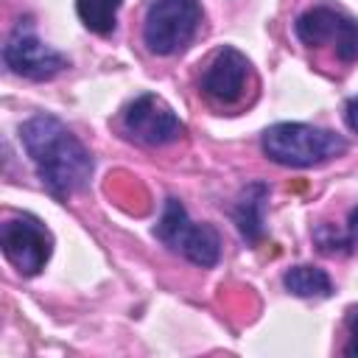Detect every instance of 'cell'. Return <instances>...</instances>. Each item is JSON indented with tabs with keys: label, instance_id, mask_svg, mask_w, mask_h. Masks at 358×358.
<instances>
[{
	"label": "cell",
	"instance_id": "2",
	"mask_svg": "<svg viewBox=\"0 0 358 358\" xmlns=\"http://www.w3.org/2000/svg\"><path fill=\"white\" fill-rule=\"evenodd\" d=\"M260 151L285 168H313L347 151V140L310 123H274L260 134Z\"/></svg>",
	"mask_w": 358,
	"mask_h": 358
},
{
	"label": "cell",
	"instance_id": "7",
	"mask_svg": "<svg viewBox=\"0 0 358 358\" xmlns=\"http://www.w3.org/2000/svg\"><path fill=\"white\" fill-rule=\"evenodd\" d=\"M3 62L14 76L31 78V81H48L67 67V56L45 45L28 22H20L8 34L3 45Z\"/></svg>",
	"mask_w": 358,
	"mask_h": 358
},
{
	"label": "cell",
	"instance_id": "9",
	"mask_svg": "<svg viewBox=\"0 0 358 358\" xmlns=\"http://www.w3.org/2000/svg\"><path fill=\"white\" fill-rule=\"evenodd\" d=\"M249 76H252L249 59L238 48L224 45L201 76V92L221 106H232L246 95Z\"/></svg>",
	"mask_w": 358,
	"mask_h": 358
},
{
	"label": "cell",
	"instance_id": "15",
	"mask_svg": "<svg viewBox=\"0 0 358 358\" xmlns=\"http://www.w3.org/2000/svg\"><path fill=\"white\" fill-rule=\"evenodd\" d=\"M344 120H347V126L358 134V95L347 98V103H344Z\"/></svg>",
	"mask_w": 358,
	"mask_h": 358
},
{
	"label": "cell",
	"instance_id": "4",
	"mask_svg": "<svg viewBox=\"0 0 358 358\" xmlns=\"http://www.w3.org/2000/svg\"><path fill=\"white\" fill-rule=\"evenodd\" d=\"M154 235L176 255H182L185 260L201 266V268H213L221 257V238L218 229L210 224H196L190 221L185 204L179 199H165L162 215L154 227Z\"/></svg>",
	"mask_w": 358,
	"mask_h": 358
},
{
	"label": "cell",
	"instance_id": "10",
	"mask_svg": "<svg viewBox=\"0 0 358 358\" xmlns=\"http://www.w3.org/2000/svg\"><path fill=\"white\" fill-rule=\"evenodd\" d=\"M271 187L266 182H249L232 207V221L246 243H260L266 235V207H268Z\"/></svg>",
	"mask_w": 358,
	"mask_h": 358
},
{
	"label": "cell",
	"instance_id": "11",
	"mask_svg": "<svg viewBox=\"0 0 358 358\" xmlns=\"http://www.w3.org/2000/svg\"><path fill=\"white\" fill-rule=\"evenodd\" d=\"M282 285L288 294L302 299H324L333 294V280L319 266H291L282 274Z\"/></svg>",
	"mask_w": 358,
	"mask_h": 358
},
{
	"label": "cell",
	"instance_id": "13",
	"mask_svg": "<svg viewBox=\"0 0 358 358\" xmlns=\"http://www.w3.org/2000/svg\"><path fill=\"white\" fill-rule=\"evenodd\" d=\"M120 6H123V0H76V14L87 31L106 36L117 25Z\"/></svg>",
	"mask_w": 358,
	"mask_h": 358
},
{
	"label": "cell",
	"instance_id": "3",
	"mask_svg": "<svg viewBox=\"0 0 358 358\" xmlns=\"http://www.w3.org/2000/svg\"><path fill=\"white\" fill-rule=\"evenodd\" d=\"M199 25V0H154L143 17V45L154 56H176L193 42Z\"/></svg>",
	"mask_w": 358,
	"mask_h": 358
},
{
	"label": "cell",
	"instance_id": "5",
	"mask_svg": "<svg viewBox=\"0 0 358 358\" xmlns=\"http://www.w3.org/2000/svg\"><path fill=\"white\" fill-rule=\"evenodd\" d=\"M294 34L308 48L330 45L344 64L358 62V20L344 8L316 3L294 20Z\"/></svg>",
	"mask_w": 358,
	"mask_h": 358
},
{
	"label": "cell",
	"instance_id": "8",
	"mask_svg": "<svg viewBox=\"0 0 358 358\" xmlns=\"http://www.w3.org/2000/svg\"><path fill=\"white\" fill-rule=\"evenodd\" d=\"M123 129L143 145H168L185 134V123L179 120V115L154 92H143L126 106Z\"/></svg>",
	"mask_w": 358,
	"mask_h": 358
},
{
	"label": "cell",
	"instance_id": "6",
	"mask_svg": "<svg viewBox=\"0 0 358 358\" xmlns=\"http://www.w3.org/2000/svg\"><path fill=\"white\" fill-rule=\"evenodd\" d=\"M0 249H3L6 260L22 277H34L50 260L53 235L39 218L22 213V215H14V218L3 221V227H0Z\"/></svg>",
	"mask_w": 358,
	"mask_h": 358
},
{
	"label": "cell",
	"instance_id": "12",
	"mask_svg": "<svg viewBox=\"0 0 358 358\" xmlns=\"http://www.w3.org/2000/svg\"><path fill=\"white\" fill-rule=\"evenodd\" d=\"M313 243L322 255H347L358 243V204L347 213L344 229H336L333 224H316L313 227Z\"/></svg>",
	"mask_w": 358,
	"mask_h": 358
},
{
	"label": "cell",
	"instance_id": "1",
	"mask_svg": "<svg viewBox=\"0 0 358 358\" xmlns=\"http://www.w3.org/2000/svg\"><path fill=\"white\" fill-rule=\"evenodd\" d=\"M20 140L50 196L67 199L90 185L95 159L59 117L48 112L28 117L20 126Z\"/></svg>",
	"mask_w": 358,
	"mask_h": 358
},
{
	"label": "cell",
	"instance_id": "14",
	"mask_svg": "<svg viewBox=\"0 0 358 358\" xmlns=\"http://www.w3.org/2000/svg\"><path fill=\"white\" fill-rule=\"evenodd\" d=\"M344 322H347V333H350V336H347V347H344V352L358 358V305L347 308Z\"/></svg>",
	"mask_w": 358,
	"mask_h": 358
}]
</instances>
